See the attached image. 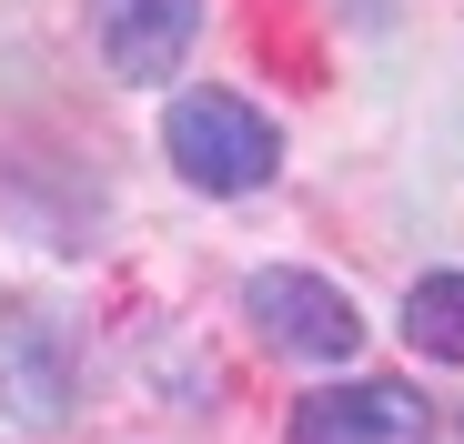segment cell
I'll use <instances>...</instances> for the list:
<instances>
[{
  "label": "cell",
  "instance_id": "1",
  "mask_svg": "<svg viewBox=\"0 0 464 444\" xmlns=\"http://www.w3.org/2000/svg\"><path fill=\"white\" fill-rule=\"evenodd\" d=\"M162 152H172V172H182L192 192L232 202V192H263V182L283 172V131H273L243 92H182V101L162 111Z\"/></svg>",
  "mask_w": 464,
  "mask_h": 444
},
{
  "label": "cell",
  "instance_id": "2",
  "mask_svg": "<svg viewBox=\"0 0 464 444\" xmlns=\"http://www.w3.org/2000/svg\"><path fill=\"white\" fill-rule=\"evenodd\" d=\"M243 314H253V333H263L273 353H293V363H353V353H363L353 293H334L324 273H293V263L253 273V283H243Z\"/></svg>",
  "mask_w": 464,
  "mask_h": 444
},
{
  "label": "cell",
  "instance_id": "3",
  "mask_svg": "<svg viewBox=\"0 0 464 444\" xmlns=\"http://www.w3.org/2000/svg\"><path fill=\"white\" fill-rule=\"evenodd\" d=\"M434 414L414 384H383V374H353V384H314L293 404V434L283 444H424Z\"/></svg>",
  "mask_w": 464,
  "mask_h": 444
},
{
  "label": "cell",
  "instance_id": "4",
  "mask_svg": "<svg viewBox=\"0 0 464 444\" xmlns=\"http://www.w3.org/2000/svg\"><path fill=\"white\" fill-rule=\"evenodd\" d=\"M0 414L51 434L71 414V333L41 314V304H11L0 314Z\"/></svg>",
  "mask_w": 464,
  "mask_h": 444
},
{
  "label": "cell",
  "instance_id": "5",
  "mask_svg": "<svg viewBox=\"0 0 464 444\" xmlns=\"http://www.w3.org/2000/svg\"><path fill=\"white\" fill-rule=\"evenodd\" d=\"M92 41L111 82H172L202 41V0H92Z\"/></svg>",
  "mask_w": 464,
  "mask_h": 444
},
{
  "label": "cell",
  "instance_id": "6",
  "mask_svg": "<svg viewBox=\"0 0 464 444\" xmlns=\"http://www.w3.org/2000/svg\"><path fill=\"white\" fill-rule=\"evenodd\" d=\"M404 343L434 363H464V273H424L404 283Z\"/></svg>",
  "mask_w": 464,
  "mask_h": 444
}]
</instances>
